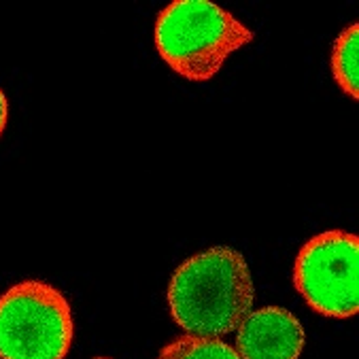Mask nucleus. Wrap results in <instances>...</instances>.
Returning a JSON list of instances; mask_svg holds the SVG:
<instances>
[{
  "label": "nucleus",
  "instance_id": "nucleus-7",
  "mask_svg": "<svg viewBox=\"0 0 359 359\" xmlns=\"http://www.w3.org/2000/svg\"><path fill=\"white\" fill-rule=\"evenodd\" d=\"M158 359H241L236 348L222 338L181 336L162 346Z\"/></svg>",
  "mask_w": 359,
  "mask_h": 359
},
{
  "label": "nucleus",
  "instance_id": "nucleus-1",
  "mask_svg": "<svg viewBox=\"0 0 359 359\" xmlns=\"http://www.w3.org/2000/svg\"><path fill=\"white\" fill-rule=\"evenodd\" d=\"M247 259L230 247H212L185 259L168 285L172 321L191 336L219 338L238 330L253 309Z\"/></svg>",
  "mask_w": 359,
  "mask_h": 359
},
{
  "label": "nucleus",
  "instance_id": "nucleus-8",
  "mask_svg": "<svg viewBox=\"0 0 359 359\" xmlns=\"http://www.w3.org/2000/svg\"><path fill=\"white\" fill-rule=\"evenodd\" d=\"M7 119H9V102H7L5 92L0 90V136H3V132H5Z\"/></svg>",
  "mask_w": 359,
  "mask_h": 359
},
{
  "label": "nucleus",
  "instance_id": "nucleus-4",
  "mask_svg": "<svg viewBox=\"0 0 359 359\" xmlns=\"http://www.w3.org/2000/svg\"><path fill=\"white\" fill-rule=\"evenodd\" d=\"M294 287L319 315L348 319L359 311V241L344 230L313 236L294 264Z\"/></svg>",
  "mask_w": 359,
  "mask_h": 359
},
{
  "label": "nucleus",
  "instance_id": "nucleus-5",
  "mask_svg": "<svg viewBox=\"0 0 359 359\" xmlns=\"http://www.w3.org/2000/svg\"><path fill=\"white\" fill-rule=\"evenodd\" d=\"M306 336L300 319L280 306L251 311L236 334L241 359H298Z\"/></svg>",
  "mask_w": 359,
  "mask_h": 359
},
{
  "label": "nucleus",
  "instance_id": "nucleus-3",
  "mask_svg": "<svg viewBox=\"0 0 359 359\" xmlns=\"http://www.w3.org/2000/svg\"><path fill=\"white\" fill-rule=\"evenodd\" d=\"M73 336V311L57 287L30 278L0 296V359H64Z\"/></svg>",
  "mask_w": 359,
  "mask_h": 359
},
{
  "label": "nucleus",
  "instance_id": "nucleus-2",
  "mask_svg": "<svg viewBox=\"0 0 359 359\" xmlns=\"http://www.w3.org/2000/svg\"><path fill=\"white\" fill-rule=\"evenodd\" d=\"M251 41L245 24L208 0H175L156 20L158 53L187 81H210Z\"/></svg>",
  "mask_w": 359,
  "mask_h": 359
},
{
  "label": "nucleus",
  "instance_id": "nucleus-6",
  "mask_svg": "<svg viewBox=\"0 0 359 359\" xmlns=\"http://www.w3.org/2000/svg\"><path fill=\"white\" fill-rule=\"evenodd\" d=\"M359 26H346L332 47V75L338 88L351 96L353 100L359 98Z\"/></svg>",
  "mask_w": 359,
  "mask_h": 359
},
{
  "label": "nucleus",
  "instance_id": "nucleus-9",
  "mask_svg": "<svg viewBox=\"0 0 359 359\" xmlns=\"http://www.w3.org/2000/svg\"><path fill=\"white\" fill-rule=\"evenodd\" d=\"M94 359H113V357H94Z\"/></svg>",
  "mask_w": 359,
  "mask_h": 359
}]
</instances>
